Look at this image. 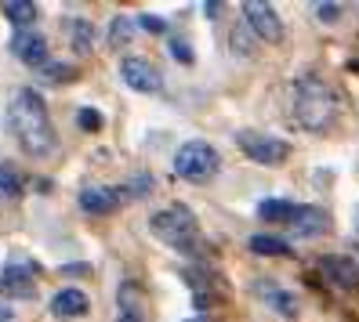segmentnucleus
I'll return each instance as SVG.
<instances>
[{
	"mask_svg": "<svg viewBox=\"0 0 359 322\" xmlns=\"http://www.w3.org/2000/svg\"><path fill=\"white\" fill-rule=\"evenodd\" d=\"M8 123H11L18 145H22L29 156H48L55 148V127H51V116H48V105L33 88L15 91L11 109H8Z\"/></svg>",
	"mask_w": 359,
	"mask_h": 322,
	"instance_id": "obj_1",
	"label": "nucleus"
},
{
	"mask_svg": "<svg viewBox=\"0 0 359 322\" xmlns=\"http://www.w3.org/2000/svg\"><path fill=\"white\" fill-rule=\"evenodd\" d=\"M294 120H298L305 131L323 134L334 127L337 120V94L330 91V83L320 76H298L294 80Z\"/></svg>",
	"mask_w": 359,
	"mask_h": 322,
	"instance_id": "obj_2",
	"label": "nucleus"
},
{
	"mask_svg": "<svg viewBox=\"0 0 359 322\" xmlns=\"http://www.w3.org/2000/svg\"><path fill=\"white\" fill-rule=\"evenodd\" d=\"M149 232L156 235L163 246H171L178 253H193L196 243H200V225L193 218V210L182 206V203L156 210L153 218H149Z\"/></svg>",
	"mask_w": 359,
	"mask_h": 322,
	"instance_id": "obj_3",
	"label": "nucleus"
},
{
	"mask_svg": "<svg viewBox=\"0 0 359 322\" xmlns=\"http://www.w3.org/2000/svg\"><path fill=\"white\" fill-rule=\"evenodd\" d=\"M218 167H222V156H218V148L210 145V141H185L178 153H175V174L185 178V181H193V185H203L218 174Z\"/></svg>",
	"mask_w": 359,
	"mask_h": 322,
	"instance_id": "obj_4",
	"label": "nucleus"
},
{
	"mask_svg": "<svg viewBox=\"0 0 359 322\" xmlns=\"http://www.w3.org/2000/svg\"><path fill=\"white\" fill-rule=\"evenodd\" d=\"M236 145L243 148L247 160H255L262 167H280L290 156V145L283 138H272V134H258V131H240Z\"/></svg>",
	"mask_w": 359,
	"mask_h": 322,
	"instance_id": "obj_5",
	"label": "nucleus"
},
{
	"mask_svg": "<svg viewBox=\"0 0 359 322\" xmlns=\"http://www.w3.org/2000/svg\"><path fill=\"white\" fill-rule=\"evenodd\" d=\"M36 261H29L26 253H11V261L0 272V290L11 297H33L36 293Z\"/></svg>",
	"mask_w": 359,
	"mask_h": 322,
	"instance_id": "obj_6",
	"label": "nucleus"
},
{
	"mask_svg": "<svg viewBox=\"0 0 359 322\" xmlns=\"http://www.w3.org/2000/svg\"><path fill=\"white\" fill-rule=\"evenodd\" d=\"M243 15H247V26L255 29L265 44H280L283 40V18L276 15V8H272L269 0H247Z\"/></svg>",
	"mask_w": 359,
	"mask_h": 322,
	"instance_id": "obj_7",
	"label": "nucleus"
},
{
	"mask_svg": "<svg viewBox=\"0 0 359 322\" xmlns=\"http://www.w3.org/2000/svg\"><path fill=\"white\" fill-rule=\"evenodd\" d=\"M120 76L123 83H128L131 91L138 94H156L160 91V73L149 58H142V55H131V58H123L120 62Z\"/></svg>",
	"mask_w": 359,
	"mask_h": 322,
	"instance_id": "obj_8",
	"label": "nucleus"
},
{
	"mask_svg": "<svg viewBox=\"0 0 359 322\" xmlns=\"http://www.w3.org/2000/svg\"><path fill=\"white\" fill-rule=\"evenodd\" d=\"M287 225H290L294 235H305V239H312V235H327V232H330V214L320 210V206H294Z\"/></svg>",
	"mask_w": 359,
	"mask_h": 322,
	"instance_id": "obj_9",
	"label": "nucleus"
},
{
	"mask_svg": "<svg viewBox=\"0 0 359 322\" xmlns=\"http://www.w3.org/2000/svg\"><path fill=\"white\" fill-rule=\"evenodd\" d=\"M11 51H15L18 62H26V66H44L48 62V40L33 29H18L11 36Z\"/></svg>",
	"mask_w": 359,
	"mask_h": 322,
	"instance_id": "obj_10",
	"label": "nucleus"
},
{
	"mask_svg": "<svg viewBox=\"0 0 359 322\" xmlns=\"http://www.w3.org/2000/svg\"><path fill=\"white\" fill-rule=\"evenodd\" d=\"M320 268L327 272V279L334 286H341V290H355L359 286V265L352 261L348 253H330L320 261Z\"/></svg>",
	"mask_w": 359,
	"mask_h": 322,
	"instance_id": "obj_11",
	"label": "nucleus"
},
{
	"mask_svg": "<svg viewBox=\"0 0 359 322\" xmlns=\"http://www.w3.org/2000/svg\"><path fill=\"white\" fill-rule=\"evenodd\" d=\"M88 308H91V300H88V293L83 290H58L55 297H51V312L58 315V318H80V315H88Z\"/></svg>",
	"mask_w": 359,
	"mask_h": 322,
	"instance_id": "obj_12",
	"label": "nucleus"
},
{
	"mask_svg": "<svg viewBox=\"0 0 359 322\" xmlns=\"http://www.w3.org/2000/svg\"><path fill=\"white\" fill-rule=\"evenodd\" d=\"M80 206L88 214H113L120 206V192L116 188H105V185H91L80 192Z\"/></svg>",
	"mask_w": 359,
	"mask_h": 322,
	"instance_id": "obj_13",
	"label": "nucleus"
},
{
	"mask_svg": "<svg viewBox=\"0 0 359 322\" xmlns=\"http://www.w3.org/2000/svg\"><path fill=\"white\" fill-rule=\"evenodd\" d=\"M120 322H145V304L138 300L135 283H123L120 290Z\"/></svg>",
	"mask_w": 359,
	"mask_h": 322,
	"instance_id": "obj_14",
	"label": "nucleus"
},
{
	"mask_svg": "<svg viewBox=\"0 0 359 322\" xmlns=\"http://www.w3.org/2000/svg\"><path fill=\"white\" fill-rule=\"evenodd\" d=\"M247 250L250 253H258V257H283V253H290V243L287 239H280V235H250L247 239Z\"/></svg>",
	"mask_w": 359,
	"mask_h": 322,
	"instance_id": "obj_15",
	"label": "nucleus"
},
{
	"mask_svg": "<svg viewBox=\"0 0 359 322\" xmlns=\"http://www.w3.org/2000/svg\"><path fill=\"white\" fill-rule=\"evenodd\" d=\"M290 210H294V203H287V200H262L258 203V218L262 221H272V225H287L290 221Z\"/></svg>",
	"mask_w": 359,
	"mask_h": 322,
	"instance_id": "obj_16",
	"label": "nucleus"
},
{
	"mask_svg": "<svg viewBox=\"0 0 359 322\" xmlns=\"http://www.w3.org/2000/svg\"><path fill=\"white\" fill-rule=\"evenodd\" d=\"M4 15L11 18V22L15 26H33L36 22V4H29V0H8V4H4Z\"/></svg>",
	"mask_w": 359,
	"mask_h": 322,
	"instance_id": "obj_17",
	"label": "nucleus"
},
{
	"mask_svg": "<svg viewBox=\"0 0 359 322\" xmlns=\"http://www.w3.org/2000/svg\"><path fill=\"white\" fill-rule=\"evenodd\" d=\"M22 196V178L11 167H0V200H18Z\"/></svg>",
	"mask_w": 359,
	"mask_h": 322,
	"instance_id": "obj_18",
	"label": "nucleus"
},
{
	"mask_svg": "<svg viewBox=\"0 0 359 322\" xmlns=\"http://www.w3.org/2000/svg\"><path fill=\"white\" fill-rule=\"evenodd\" d=\"M91 40H95V29H91L88 18H73V48L80 55H88L91 51Z\"/></svg>",
	"mask_w": 359,
	"mask_h": 322,
	"instance_id": "obj_19",
	"label": "nucleus"
},
{
	"mask_svg": "<svg viewBox=\"0 0 359 322\" xmlns=\"http://www.w3.org/2000/svg\"><path fill=\"white\" fill-rule=\"evenodd\" d=\"M131 33H135L131 18L116 15V18H113V26H109V44H113V48H123V44H128V40H131Z\"/></svg>",
	"mask_w": 359,
	"mask_h": 322,
	"instance_id": "obj_20",
	"label": "nucleus"
},
{
	"mask_svg": "<svg viewBox=\"0 0 359 322\" xmlns=\"http://www.w3.org/2000/svg\"><path fill=\"white\" fill-rule=\"evenodd\" d=\"M269 300H272V308H276L280 315H298V297H294V293H283V290H272L269 293Z\"/></svg>",
	"mask_w": 359,
	"mask_h": 322,
	"instance_id": "obj_21",
	"label": "nucleus"
},
{
	"mask_svg": "<svg viewBox=\"0 0 359 322\" xmlns=\"http://www.w3.org/2000/svg\"><path fill=\"white\" fill-rule=\"evenodd\" d=\"M76 123L83 127V131H102V123H105V120H102L98 109H80V113H76Z\"/></svg>",
	"mask_w": 359,
	"mask_h": 322,
	"instance_id": "obj_22",
	"label": "nucleus"
},
{
	"mask_svg": "<svg viewBox=\"0 0 359 322\" xmlns=\"http://www.w3.org/2000/svg\"><path fill=\"white\" fill-rule=\"evenodd\" d=\"M44 80H48V83H66V80H73V69L62 66V62H55V66L44 69Z\"/></svg>",
	"mask_w": 359,
	"mask_h": 322,
	"instance_id": "obj_23",
	"label": "nucleus"
},
{
	"mask_svg": "<svg viewBox=\"0 0 359 322\" xmlns=\"http://www.w3.org/2000/svg\"><path fill=\"white\" fill-rule=\"evenodd\" d=\"M312 11H316V18H320V22H327V26L341 18V4H316Z\"/></svg>",
	"mask_w": 359,
	"mask_h": 322,
	"instance_id": "obj_24",
	"label": "nucleus"
},
{
	"mask_svg": "<svg viewBox=\"0 0 359 322\" xmlns=\"http://www.w3.org/2000/svg\"><path fill=\"white\" fill-rule=\"evenodd\" d=\"M167 48H171V58H178L182 66H193V51H189V44H185V40H171Z\"/></svg>",
	"mask_w": 359,
	"mask_h": 322,
	"instance_id": "obj_25",
	"label": "nucleus"
},
{
	"mask_svg": "<svg viewBox=\"0 0 359 322\" xmlns=\"http://www.w3.org/2000/svg\"><path fill=\"white\" fill-rule=\"evenodd\" d=\"M138 29H149V33H163V18L160 15H138Z\"/></svg>",
	"mask_w": 359,
	"mask_h": 322,
	"instance_id": "obj_26",
	"label": "nucleus"
},
{
	"mask_svg": "<svg viewBox=\"0 0 359 322\" xmlns=\"http://www.w3.org/2000/svg\"><path fill=\"white\" fill-rule=\"evenodd\" d=\"M11 318H15V308L8 304L4 297H0V322H11Z\"/></svg>",
	"mask_w": 359,
	"mask_h": 322,
	"instance_id": "obj_27",
	"label": "nucleus"
},
{
	"mask_svg": "<svg viewBox=\"0 0 359 322\" xmlns=\"http://www.w3.org/2000/svg\"><path fill=\"white\" fill-rule=\"evenodd\" d=\"M193 322H210V318H193Z\"/></svg>",
	"mask_w": 359,
	"mask_h": 322,
	"instance_id": "obj_28",
	"label": "nucleus"
},
{
	"mask_svg": "<svg viewBox=\"0 0 359 322\" xmlns=\"http://www.w3.org/2000/svg\"><path fill=\"white\" fill-rule=\"evenodd\" d=\"M355 69H359V62H355Z\"/></svg>",
	"mask_w": 359,
	"mask_h": 322,
	"instance_id": "obj_29",
	"label": "nucleus"
}]
</instances>
